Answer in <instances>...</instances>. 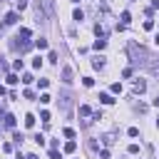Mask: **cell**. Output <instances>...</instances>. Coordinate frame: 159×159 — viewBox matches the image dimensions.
Returning a JSON list of instances; mask_svg holds the SVG:
<instances>
[{"instance_id":"cell-7","label":"cell","mask_w":159,"mask_h":159,"mask_svg":"<svg viewBox=\"0 0 159 159\" xmlns=\"http://www.w3.org/2000/svg\"><path fill=\"white\" fill-rule=\"evenodd\" d=\"M35 47H40V50H47V40H45V37H37V40H35Z\"/></svg>"},{"instance_id":"cell-21","label":"cell","mask_w":159,"mask_h":159,"mask_svg":"<svg viewBox=\"0 0 159 159\" xmlns=\"http://www.w3.org/2000/svg\"><path fill=\"white\" fill-rule=\"evenodd\" d=\"M50 99H52L50 94H40V102H43V105H47V102H50Z\"/></svg>"},{"instance_id":"cell-13","label":"cell","mask_w":159,"mask_h":159,"mask_svg":"<svg viewBox=\"0 0 159 159\" xmlns=\"http://www.w3.org/2000/svg\"><path fill=\"white\" fill-rule=\"evenodd\" d=\"M75 147H77V144H75V142H72V139H70V142L65 144V152H67V154H72V152H75Z\"/></svg>"},{"instance_id":"cell-29","label":"cell","mask_w":159,"mask_h":159,"mask_svg":"<svg viewBox=\"0 0 159 159\" xmlns=\"http://www.w3.org/2000/svg\"><path fill=\"white\" fill-rule=\"evenodd\" d=\"M28 159H40V157H37V154H30V157H28Z\"/></svg>"},{"instance_id":"cell-22","label":"cell","mask_w":159,"mask_h":159,"mask_svg":"<svg viewBox=\"0 0 159 159\" xmlns=\"http://www.w3.org/2000/svg\"><path fill=\"white\" fill-rule=\"evenodd\" d=\"M17 82V75H8V85H15Z\"/></svg>"},{"instance_id":"cell-11","label":"cell","mask_w":159,"mask_h":159,"mask_svg":"<svg viewBox=\"0 0 159 159\" xmlns=\"http://www.w3.org/2000/svg\"><path fill=\"white\" fill-rule=\"evenodd\" d=\"M5 127H15V117L13 114H5Z\"/></svg>"},{"instance_id":"cell-23","label":"cell","mask_w":159,"mask_h":159,"mask_svg":"<svg viewBox=\"0 0 159 159\" xmlns=\"http://www.w3.org/2000/svg\"><path fill=\"white\" fill-rule=\"evenodd\" d=\"M112 92H117V94H119V92H122V85H119V82H114V85H112Z\"/></svg>"},{"instance_id":"cell-18","label":"cell","mask_w":159,"mask_h":159,"mask_svg":"<svg viewBox=\"0 0 159 159\" xmlns=\"http://www.w3.org/2000/svg\"><path fill=\"white\" fill-rule=\"evenodd\" d=\"M129 20H132V15H129V13H127V10H124V13H122V23H124V25H127V23H129Z\"/></svg>"},{"instance_id":"cell-10","label":"cell","mask_w":159,"mask_h":159,"mask_svg":"<svg viewBox=\"0 0 159 159\" xmlns=\"http://www.w3.org/2000/svg\"><path fill=\"white\" fill-rule=\"evenodd\" d=\"M72 17H75V23H82V20H85V13H82V10H75Z\"/></svg>"},{"instance_id":"cell-19","label":"cell","mask_w":159,"mask_h":159,"mask_svg":"<svg viewBox=\"0 0 159 159\" xmlns=\"http://www.w3.org/2000/svg\"><path fill=\"white\" fill-rule=\"evenodd\" d=\"M127 134H129V137H137V134H139V129H137V127H129V129H127Z\"/></svg>"},{"instance_id":"cell-12","label":"cell","mask_w":159,"mask_h":159,"mask_svg":"<svg viewBox=\"0 0 159 159\" xmlns=\"http://www.w3.org/2000/svg\"><path fill=\"white\" fill-rule=\"evenodd\" d=\"M25 127H28V129H30V127H35V117H32V114H28V117H25Z\"/></svg>"},{"instance_id":"cell-6","label":"cell","mask_w":159,"mask_h":159,"mask_svg":"<svg viewBox=\"0 0 159 159\" xmlns=\"http://www.w3.org/2000/svg\"><path fill=\"white\" fill-rule=\"evenodd\" d=\"M30 35H32V32H30L28 28H20V32H17V37H23V40H25V43H28V40H30Z\"/></svg>"},{"instance_id":"cell-3","label":"cell","mask_w":159,"mask_h":159,"mask_svg":"<svg viewBox=\"0 0 159 159\" xmlns=\"http://www.w3.org/2000/svg\"><path fill=\"white\" fill-rule=\"evenodd\" d=\"M62 82L72 85V67H62Z\"/></svg>"},{"instance_id":"cell-14","label":"cell","mask_w":159,"mask_h":159,"mask_svg":"<svg viewBox=\"0 0 159 159\" xmlns=\"http://www.w3.org/2000/svg\"><path fill=\"white\" fill-rule=\"evenodd\" d=\"M32 67H35V70L43 67V57H35V60H32Z\"/></svg>"},{"instance_id":"cell-1","label":"cell","mask_w":159,"mask_h":159,"mask_svg":"<svg viewBox=\"0 0 159 159\" xmlns=\"http://www.w3.org/2000/svg\"><path fill=\"white\" fill-rule=\"evenodd\" d=\"M129 55H132V62L134 65H139V67H144V70H157V57L147 50V47H142V45H129Z\"/></svg>"},{"instance_id":"cell-5","label":"cell","mask_w":159,"mask_h":159,"mask_svg":"<svg viewBox=\"0 0 159 159\" xmlns=\"http://www.w3.org/2000/svg\"><path fill=\"white\" fill-rule=\"evenodd\" d=\"M99 102H102V105H112V102H114V99H112V94H107V92H102V94H99Z\"/></svg>"},{"instance_id":"cell-17","label":"cell","mask_w":159,"mask_h":159,"mask_svg":"<svg viewBox=\"0 0 159 159\" xmlns=\"http://www.w3.org/2000/svg\"><path fill=\"white\" fill-rule=\"evenodd\" d=\"M82 85H85V87H92V85H94V80H92V77H85V80H82Z\"/></svg>"},{"instance_id":"cell-24","label":"cell","mask_w":159,"mask_h":159,"mask_svg":"<svg viewBox=\"0 0 159 159\" xmlns=\"http://www.w3.org/2000/svg\"><path fill=\"white\" fill-rule=\"evenodd\" d=\"M62 107H70V94H62Z\"/></svg>"},{"instance_id":"cell-16","label":"cell","mask_w":159,"mask_h":159,"mask_svg":"<svg viewBox=\"0 0 159 159\" xmlns=\"http://www.w3.org/2000/svg\"><path fill=\"white\" fill-rule=\"evenodd\" d=\"M35 142H37L40 147H43V144H45V137H43V134H40V132H37V134H35Z\"/></svg>"},{"instance_id":"cell-25","label":"cell","mask_w":159,"mask_h":159,"mask_svg":"<svg viewBox=\"0 0 159 159\" xmlns=\"http://www.w3.org/2000/svg\"><path fill=\"white\" fill-rule=\"evenodd\" d=\"M139 152V144H129V154H137Z\"/></svg>"},{"instance_id":"cell-27","label":"cell","mask_w":159,"mask_h":159,"mask_svg":"<svg viewBox=\"0 0 159 159\" xmlns=\"http://www.w3.org/2000/svg\"><path fill=\"white\" fill-rule=\"evenodd\" d=\"M99 159H109V152L105 149V152H99Z\"/></svg>"},{"instance_id":"cell-26","label":"cell","mask_w":159,"mask_h":159,"mask_svg":"<svg viewBox=\"0 0 159 159\" xmlns=\"http://www.w3.org/2000/svg\"><path fill=\"white\" fill-rule=\"evenodd\" d=\"M43 3H45V8H47V10H52V5H55V0H43Z\"/></svg>"},{"instance_id":"cell-9","label":"cell","mask_w":159,"mask_h":159,"mask_svg":"<svg viewBox=\"0 0 159 159\" xmlns=\"http://www.w3.org/2000/svg\"><path fill=\"white\" fill-rule=\"evenodd\" d=\"M102 65H105V57H94V60H92V67L102 70Z\"/></svg>"},{"instance_id":"cell-20","label":"cell","mask_w":159,"mask_h":159,"mask_svg":"<svg viewBox=\"0 0 159 159\" xmlns=\"http://www.w3.org/2000/svg\"><path fill=\"white\" fill-rule=\"evenodd\" d=\"M62 134H65V137H67V139H72V137H75V129H70V127H67V129H65V132H62Z\"/></svg>"},{"instance_id":"cell-30","label":"cell","mask_w":159,"mask_h":159,"mask_svg":"<svg viewBox=\"0 0 159 159\" xmlns=\"http://www.w3.org/2000/svg\"><path fill=\"white\" fill-rule=\"evenodd\" d=\"M72 3H80V0H72Z\"/></svg>"},{"instance_id":"cell-8","label":"cell","mask_w":159,"mask_h":159,"mask_svg":"<svg viewBox=\"0 0 159 159\" xmlns=\"http://www.w3.org/2000/svg\"><path fill=\"white\" fill-rule=\"evenodd\" d=\"M105 47H107V40H102V37L94 40V50H105Z\"/></svg>"},{"instance_id":"cell-28","label":"cell","mask_w":159,"mask_h":159,"mask_svg":"<svg viewBox=\"0 0 159 159\" xmlns=\"http://www.w3.org/2000/svg\"><path fill=\"white\" fill-rule=\"evenodd\" d=\"M152 8H154V10H159V0H152Z\"/></svg>"},{"instance_id":"cell-2","label":"cell","mask_w":159,"mask_h":159,"mask_svg":"<svg viewBox=\"0 0 159 159\" xmlns=\"http://www.w3.org/2000/svg\"><path fill=\"white\" fill-rule=\"evenodd\" d=\"M132 92H134V94H142V92H147V82H144V80H134Z\"/></svg>"},{"instance_id":"cell-4","label":"cell","mask_w":159,"mask_h":159,"mask_svg":"<svg viewBox=\"0 0 159 159\" xmlns=\"http://www.w3.org/2000/svg\"><path fill=\"white\" fill-rule=\"evenodd\" d=\"M17 23V13H8L5 15V25H15Z\"/></svg>"},{"instance_id":"cell-15","label":"cell","mask_w":159,"mask_h":159,"mask_svg":"<svg viewBox=\"0 0 159 159\" xmlns=\"http://www.w3.org/2000/svg\"><path fill=\"white\" fill-rule=\"evenodd\" d=\"M90 112H92V109H90V107H87V105H82V107H80V114H82V117H87V114H90Z\"/></svg>"}]
</instances>
